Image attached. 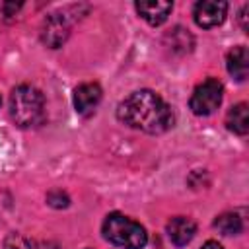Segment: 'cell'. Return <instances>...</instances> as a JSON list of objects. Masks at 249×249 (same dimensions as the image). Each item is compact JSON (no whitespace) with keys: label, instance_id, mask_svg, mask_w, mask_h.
<instances>
[{"label":"cell","instance_id":"8fae6325","mask_svg":"<svg viewBox=\"0 0 249 249\" xmlns=\"http://www.w3.org/2000/svg\"><path fill=\"white\" fill-rule=\"evenodd\" d=\"M226 126L231 132L239 134V136H243V134L249 132V109H247V103H237V105H233L228 111V115H226Z\"/></svg>","mask_w":249,"mask_h":249},{"label":"cell","instance_id":"6da1fadb","mask_svg":"<svg viewBox=\"0 0 249 249\" xmlns=\"http://www.w3.org/2000/svg\"><path fill=\"white\" fill-rule=\"evenodd\" d=\"M117 119L148 134H161L175 123L171 107L152 89H138L126 95L117 107Z\"/></svg>","mask_w":249,"mask_h":249},{"label":"cell","instance_id":"3957f363","mask_svg":"<svg viewBox=\"0 0 249 249\" xmlns=\"http://www.w3.org/2000/svg\"><path fill=\"white\" fill-rule=\"evenodd\" d=\"M103 237L121 249H144L148 233L144 226L121 212H111L103 222Z\"/></svg>","mask_w":249,"mask_h":249},{"label":"cell","instance_id":"5bb4252c","mask_svg":"<svg viewBox=\"0 0 249 249\" xmlns=\"http://www.w3.org/2000/svg\"><path fill=\"white\" fill-rule=\"evenodd\" d=\"M47 202L51 206H54V208H64V206H68L70 200H68V196L62 191H53V193L47 195Z\"/></svg>","mask_w":249,"mask_h":249},{"label":"cell","instance_id":"9a60e30c","mask_svg":"<svg viewBox=\"0 0 249 249\" xmlns=\"http://www.w3.org/2000/svg\"><path fill=\"white\" fill-rule=\"evenodd\" d=\"M21 8V4H14V2H0V18L6 16H16V12Z\"/></svg>","mask_w":249,"mask_h":249},{"label":"cell","instance_id":"7c38bea8","mask_svg":"<svg viewBox=\"0 0 249 249\" xmlns=\"http://www.w3.org/2000/svg\"><path fill=\"white\" fill-rule=\"evenodd\" d=\"M214 228L218 231H222L224 235H235V233L241 231L243 222H241V218L235 212H226V214H220L214 220Z\"/></svg>","mask_w":249,"mask_h":249},{"label":"cell","instance_id":"277c9868","mask_svg":"<svg viewBox=\"0 0 249 249\" xmlns=\"http://www.w3.org/2000/svg\"><path fill=\"white\" fill-rule=\"evenodd\" d=\"M222 95H224V88L216 78H208L202 84H198L189 99V107L195 115L198 117H206L212 115L220 103H222Z\"/></svg>","mask_w":249,"mask_h":249},{"label":"cell","instance_id":"2e32d148","mask_svg":"<svg viewBox=\"0 0 249 249\" xmlns=\"http://www.w3.org/2000/svg\"><path fill=\"white\" fill-rule=\"evenodd\" d=\"M200 249H222V245H220L218 241H214V239H208Z\"/></svg>","mask_w":249,"mask_h":249},{"label":"cell","instance_id":"ba28073f","mask_svg":"<svg viewBox=\"0 0 249 249\" xmlns=\"http://www.w3.org/2000/svg\"><path fill=\"white\" fill-rule=\"evenodd\" d=\"M101 95H103V91H101L99 84H95V82L80 84L74 89V109L80 115H88L99 105Z\"/></svg>","mask_w":249,"mask_h":249},{"label":"cell","instance_id":"e0dca14e","mask_svg":"<svg viewBox=\"0 0 249 249\" xmlns=\"http://www.w3.org/2000/svg\"><path fill=\"white\" fill-rule=\"evenodd\" d=\"M0 103H2V99H0Z\"/></svg>","mask_w":249,"mask_h":249},{"label":"cell","instance_id":"5b68a950","mask_svg":"<svg viewBox=\"0 0 249 249\" xmlns=\"http://www.w3.org/2000/svg\"><path fill=\"white\" fill-rule=\"evenodd\" d=\"M226 14H228V4L222 0H200L193 8L195 23L202 29L220 25L226 19Z\"/></svg>","mask_w":249,"mask_h":249},{"label":"cell","instance_id":"30bf717a","mask_svg":"<svg viewBox=\"0 0 249 249\" xmlns=\"http://www.w3.org/2000/svg\"><path fill=\"white\" fill-rule=\"evenodd\" d=\"M226 66H228V72L237 82H243L247 78V74H249V51H247V47H243V45L233 47L228 53Z\"/></svg>","mask_w":249,"mask_h":249},{"label":"cell","instance_id":"52a82bcc","mask_svg":"<svg viewBox=\"0 0 249 249\" xmlns=\"http://www.w3.org/2000/svg\"><path fill=\"white\" fill-rule=\"evenodd\" d=\"M134 8H136L138 16L144 21H148L150 25L156 27V25H161L167 19V16L173 10V4L165 2V0H140V2L134 4Z\"/></svg>","mask_w":249,"mask_h":249},{"label":"cell","instance_id":"8992f818","mask_svg":"<svg viewBox=\"0 0 249 249\" xmlns=\"http://www.w3.org/2000/svg\"><path fill=\"white\" fill-rule=\"evenodd\" d=\"M70 33V23L66 19L64 14H53L45 19V25H43V41L51 47V49H56L60 47L66 37Z\"/></svg>","mask_w":249,"mask_h":249},{"label":"cell","instance_id":"9c48e42d","mask_svg":"<svg viewBox=\"0 0 249 249\" xmlns=\"http://www.w3.org/2000/svg\"><path fill=\"white\" fill-rule=\"evenodd\" d=\"M195 233H196V226H195V222L191 218L175 216L167 224V235H169L171 243L177 245V247H183V245L191 243Z\"/></svg>","mask_w":249,"mask_h":249},{"label":"cell","instance_id":"7a4b0ae2","mask_svg":"<svg viewBox=\"0 0 249 249\" xmlns=\"http://www.w3.org/2000/svg\"><path fill=\"white\" fill-rule=\"evenodd\" d=\"M10 117L12 121L21 126H37L45 119V97L33 86H18L10 93Z\"/></svg>","mask_w":249,"mask_h":249},{"label":"cell","instance_id":"4fadbf2b","mask_svg":"<svg viewBox=\"0 0 249 249\" xmlns=\"http://www.w3.org/2000/svg\"><path fill=\"white\" fill-rule=\"evenodd\" d=\"M4 249H31L27 239L19 233H8L4 239Z\"/></svg>","mask_w":249,"mask_h":249}]
</instances>
